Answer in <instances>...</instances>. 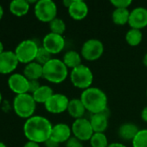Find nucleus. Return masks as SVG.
Listing matches in <instances>:
<instances>
[{"label": "nucleus", "instance_id": "nucleus-1", "mask_svg": "<svg viewBox=\"0 0 147 147\" xmlns=\"http://www.w3.org/2000/svg\"><path fill=\"white\" fill-rule=\"evenodd\" d=\"M53 126L45 117L33 115L26 120L23 125V134L29 141L45 143L50 137Z\"/></svg>", "mask_w": 147, "mask_h": 147}, {"label": "nucleus", "instance_id": "nucleus-2", "mask_svg": "<svg viewBox=\"0 0 147 147\" xmlns=\"http://www.w3.org/2000/svg\"><path fill=\"white\" fill-rule=\"evenodd\" d=\"M87 111L92 115L107 110V96L106 93L96 87H90L82 91L80 98Z\"/></svg>", "mask_w": 147, "mask_h": 147}, {"label": "nucleus", "instance_id": "nucleus-3", "mask_svg": "<svg viewBox=\"0 0 147 147\" xmlns=\"http://www.w3.org/2000/svg\"><path fill=\"white\" fill-rule=\"evenodd\" d=\"M68 75V68L62 60L52 59L43 65L42 78L53 84H61L67 78Z\"/></svg>", "mask_w": 147, "mask_h": 147}, {"label": "nucleus", "instance_id": "nucleus-4", "mask_svg": "<svg viewBox=\"0 0 147 147\" xmlns=\"http://www.w3.org/2000/svg\"><path fill=\"white\" fill-rule=\"evenodd\" d=\"M36 108L32 95L26 93L16 95L13 101V109L17 116L23 119H29L33 116Z\"/></svg>", "mask_w": 147, "mask_h": 147}, {"label": "nucleus", "instance_id": "nucleus-5", "mask_svg": "<svg viewBox=\"0 0 147 147\" xmlns=\"http://www.w3.org/2000/svg\"><path fill=\"white\" fill-rule=\"evenodd\" d=\"M70 80L75 87L85 90L91 87L94 81V74L88 66L81 65L71 70Z\"/></svg>", "mask_w": 147, "mask_h": 147}, {"label": "nucleus", "instance_id": "nucleus-6", "mask_svg": "<svg viewBox=\"0 0 147 147\" xmlns=\"http://www.w3.org/2000/svg\"><path fill=\"white\" fill-rule=\"evenodd\" d=\"M38 48L37 43L33 40H24L16 46L14 53L19 63L27 65L35 61Z\"/></svg>", "mask_w": 147, "mask_h": 147}, {"label": "nucleus", "instance_id": "nucleus-7", "mask_svg": "<svg viewBox=\"0 0 147 147\" xmlns=\"http://www.w3.org/2000/svg\"><path fill=\"white\" fill-rule=\"evenodd\" d=\"M36 17L42 22H50L57 15V6L52 0H39L34 7Z\"/></svg>", "mask_w": 147, "mask_h": 147}, {"label": "nucleus", "instance_id": "nucleus-8", "mask_svg": "<svg viewBox=\"0 0 147 147\" xmlns=\"http://www.w3.org/2000/svg\"><path fill=\"white\" fill-rule=\"evenodd\" d=\"M104 53L103 43L97 39L88 40L81 47V56L88 61H94L100 59Z\"/></svg>", "mask_w": 147, "mask_h": 147}, {"label": "nucleus", "instance_id": "nucleus-9", "mask_svg": "<svg viewBox=\"0 0 147 147\" xmlns=\"http://www.w3.org/2000/svg\"><path fill=\"white\" fill-rule=\"evenodd\" d=\"M71 129L74 136L81 141L90 140L94 134L89 120L84 117L75 120L72 124Z\"/></svg>", "mask_w": 147, "mask_h": 147}, {"label": "nucleus", "instance_id": "nucleus-10", "mask_svg": "<svg viewBox=\"0 0 147 147\" xmlns=\"http://www.w3.org/2000/svg\"><path fill=\"white\" fill-rule=\"evenodd\" d=\"M68 103L69 100L65 95L56 93L52 95V96L45 102L44 106L49 113L62 114L67 111Z\"/></svg>", "mask_w": 147, "mask_h": 147}, {"label": "nucleus", "instance_id": "nucleus-11", "mask_svg": "<svg viewBox=\"0 0 147 147\" xmlns=\"http://www.w3.org/2000/svg\"><path fill=\"white\" fill-rule=\"evenodd\" d=\"M65 39L61 34L49 33L42 40V46L51 54L61 53L65 47Z\"/></svg>", "mask_w": 147, "mask_h": 147}, {"label": "nucleus", "instance_id": "nucleus-12", "mask_svg": "<svg viewBox=\"0 0 147 147\" xmlns=\"http://www.w3.org/2000/svg\"><path fill=\"white\" fill-rule=\"evenodd\" d=\"M8 86L16 95L29 93V79L23 74H11L8 78Z\"/></svg>", "mask_w": 147, "mask_h": 147}, {"label": "nucleus", "instance_id": "nucleus-13", "mask_svg": "<svg viewBox=\"0 0 147 147\" xmlns=\"http://www.w3.org/2000/svg\"><path fill=\"white\" fill-rule=\"evenodd\" d=\"M18 63L14 52L3 51L0 54V74H10L16 69Z\"/></svg>", "mask_w": 147, "mask_h": 147}, {"label": "nucleus", "instance_id": "nucleus-14", "mask_svg": "<svg viewBox=\"0 0 147 147\" xmlns=\"http://www.w3.org/2000/svg\"><path fill=\"white\" fill-rule=\"evenodd\" d=\"M128 24L131 28L141 30L147 26V9L144 7H137L130 12Z\"/></svg>", "mask_w": 147, "mask_h": 147}, {"label": "nucleus", "instance_id": "nucleus-15", "mask_svg": "<svg viewBox=\"0 0 147 147\" xmlns=\"http://www.w3.org/2000/svg\"><path fill=\"white\" fill-rule=\"evenodd\" d=\"M72 137V129L71 127L65 123H58L55 126H53L51 139L58 142L59 144L67 142Z\"/></svg>", "mask_w": 147, "mask_h": 147}, {"label": "nucleus", "instance_id": "nucleus-16", "mask_svg": "<svg viewBox=\"0 0 147 147\" xmlns=\"http://www.w3.org/2000/svg\"><path fill=\"white\" fill-rule=\"evenodd\" d=\"M68 15L76 21L84 19L88 14V4L81 0H74L71 6L68 9Z\"/></svg>", "mask_w": 147, "mask_h": 147}, {"label": "nucleus", "instance_id": "nucleus-17", "mask_svg": "<svg viewBox=\"0 0 147 147\" xmlns=\"http://www.w3.org/2000/svg\"><path fill=\"white\" fill-rule=\"evenodd\" d=\"M94 114L89 119L91 126L94 133H105L108 127V116L106 113Z\"/></svg>", "mask_w": 147, "mask_h": 147}, {"label": "nucleus", "instance_id": "nucleus-18", "mask_svg": "<svg viewBox=\"0 0 147 147\" xmlns=\"http://www.w3.org/2000/svg\"><path fill=\"white\" fill-rule=\"evenodd\" d=\"M139 129L135 124L127 122V123L122 124L119 127L118 134L120 137V139H122L123 140L133 141L135 136L137 135V134L139 133Z\"/></svg>", "mask_w": 147, "mask_h": 147}, {"label": "nucleus", "instance_id": "nucleus-19", "mask_svg": "<svg viewBox=\"0 0 147 147\" xmlns=\"http://www.w3.org/2000/svg\"><path fill=\"white\" fill-rule=\"evenodd\" d=\"M42 74L43 66L36 61L27 64L23 70V75L29 80H38L39 78H42Z\"/></svg>", "mask_w": 147, "mask_h": 147}, {"label": "nucleus", "instance_id": "nucleus-20", "mask_svg": "<svg viewBox=\"0 0 147 147\" xmlns=\"http://www.w3.org/2000/svg\"><path fill=\"white\" fill-rule=\"evenodd\" d=\"M67 111L70 116H72L75 120H77L80 118H83L87 110H86L81 100L75 98L72 100H69V103H68Z\"/></svg>", "mask_w": 147, "mask_h": 147}, {"label": "nucleus", "instance_id": "nucleus-21", "mask_svg": "<svg viewBox=\"0 0 147 147\" xmlns=\"http://www.w3.org/2000/svg\"><path fill=\"white\" fill-rule=\"evenodd\" d=\"M29 7V3L26 0H14L10 3L9 9L12 15L21 17L27 15Z\"/></svg>", "mask_w": 147, "mask_h": 147}, {"label": "nucleus", "instance_id": "nucleus-22", "mask_svg": "<svg viewBox=\"0 0 147 147\" xmlns=\"http://www.w3.org/2000/svg\"><path fill=\"white\" fill-rule=\"evenodd\" d=\"M53 94V90L49 86L41 85V87L32 94V96L36 103L45 104V102L52 96Z\"/></svg>", "mask_w": 147, "mask_h": 147}, {"label": "nucleus", "instance_id": "nucleus-23", "mask_svg": "<svg viewBox=\"0 0 147 147\" xmlns=\"http://www.w3.org/2000/svg\"><path fill=\"white\" fill-rule=\"evenodd\" d=\"M62 61L68 68H71V69H74V68L82 65L81 64V56L77 52L73 51V50L68 51L64 54Z\"/></svg>", "mask_w": 147, "mask_h": 147}, {"label": "nucleus", "instance_id": "nucleus-24", "mask_svg": "<svg viewBox=\"0 0 147 147\" xmlns=\"http://www.w3.org/2000/svg\"><path fill=\"white\" fill-rule=\"evenodd\" d=\"M130 11L127 9H115L112 14L113 22L116 25L123 26L129 22Z\"/></svg>", "mask_w": 147, "mask_h": 147}, {"label": "nucleus", "instance_id": "nucleus-25", "mask_svg": "<svg viewBox=\"0 0 147 147\" xmlns=\"http://www.w3.org/2000/svg\"><path fill=\"white\" fill-rule=\"evenodd\" d=\"M143 34L141 30L136 28H131L127 31L126 34V41L128 45L132 47H136L139 45L142 41Z\"/></svg>", "mask_w": 147, "mask_h": 147}, {"label": "nucleus", "instance_id": "nucleus-26", "mask_svg": "<svg viewBox=\"0 0 147 147\" xmlns=\"http://www.w3.org/2000/svg\"><path fill=\"white\" fill-rule=\"evenodd\" d=\"M89 141L91 147H107L109 145L104 133H94Z\"/></svg>", "mask_w": 147, "mask_h": 147}, {"label": "nucleus", "instance_id": "nucleus-27", "mask_svg": "<svg viewBox=\"0 0 147 147\" xmlns=\"http://www.w3.org/2000/svg\"><path fill=\"white\" fill-rule=\"evenodd\" d=\"M49 29L50 33L62 35L66 30V24L62 19L56 17L49 22Z\"/></svg>", "mask_w": 147, "mask_h": 147}, {"label": "nucleus", "instance_id": "nucleus-28", "mask_svg": "<svg viewBox=\"0 0 147 147\" xmlns=\"http://www.w3.org/2000/svg\"><path fill=\"white\" fill-rule=\"evenodd\" d=\"M51 59H52V54L49 52H48L43 47H39L35 61L43 66Z\"/></svg>", "mask_w": 147, "mask_h": 147}, {"label": "nucleus", "instance_id": "nucleus-29", "mask_svg": "<svg viewBox=\"0 0 147 147\" xmlns=\"http://www.w3.org/2000/svg\"><path fill=\"white\" fill-rule=\"evenodd\" d=\"M132 142L133 147H147V129L139 130Z\"/></svg>", "mask_w": 147, "mask_h": 147}, {"label": "nucleus", "instance_id": "nucleus-30", "mask_svg": "<svg viewBox=\"0 0 147 147\" xmlns=\"http://www.w3.org/2000/svg\"><path fill=\"white\" fill-rule=\"evenodd\" d=\"M110 3L115 9H127L133 2L131 0H111Z\"/></svg>", "mask_w": 147, "mask_h": 147}, {"label": "nucleus", "instance_id": "nucleus-31", "mask_svg": "<svg viewBox=\"0 0 147 147\" xmlns=\"http://www.w3.org/2000/svg\"><path fill=\"white\" fill-rule=\"evenodd\" d=\"M66 147H83V145H82V141H81L75 136H72L66 142Z\"/></svg>", "mask_w": 147, "mask_h": 147}, {"label": "nucleus", "instance_id": "nucleus-32", "mask_svg": "<svg viewBox=\"0 0 147 147\" xmlns=\"http://www.w3.org/2000/svg\"><path fill=\"white\" fill-rule=\"evenodd\" d=\"M40 87H41V84L38 80H29V94L32 95Z\"/></svg>", "mask_w": 147, "mask_h": 147}, {"label": "nucleus", "instance_id": "nucleus-33", "mask_svg": "<svg viewBox=\"0 0 147 147\" xmlns=\"http://www.w3.org/2000/svg\"><path fill=\"white\" fill-rule=\"evenodd\" d=\"M44 144H45V147H59V145H60L58 142H56L51 138H49Z\"/></svg>", "mask_w": 147, "mask_h": 147}, {"label": "nucleus", "instance_id": "nucleus-34", "mask_svg": "<svg viewBox=\"0 0 147 147\" xmlns=\"http://www.w3.org/2000/svg\"><path fill=\"white\" fill-rule=\"evenodd\" d=\"M141 118L145 122L147 123V107L143 109V110L141 112Z\"/></svg>", "mask_w": 147, "mask_h": 147}, {"label": "nucleus", "instance_id": "nucleus-35", "mask_svg": "<svg viewBox=\"0 0 147 147\" xmlns=\"http://www.w3.org/2000/svg\"><path fill=\"white\" fill-rule=\"evenodd\" d=\"M23 147H40L38 143H36V142H33V141H28Z\"/></svg>", "mask_w": 147, "mask_h": 147}, {"label": "nucleus", "instance_id": "nucleus-36", "mask_svg": "<svg viewBox=\"0 0 147 147\" xmlns=\"http://www.w3.org/2000/svg\"><path fill=\"white\" fill-rule=\"evenodd\" d=\"M107 147H126L125 145L121 144V143H118V142H114V143H111L108 145Z\"/></svg>", "mask_w": 147, "mask_h": 147}, {"label": "nucleus", "instance_id": "nucleus-37", "mask_svg": "<svg viewBox=\"0 0 147 147\" xmlns=\"http://www.w3.org/2000/svg\"><path fill=\"white\" fill-rule=\"evenodd\" d=\"M73 1H74V0H64V1L62 2V3H63V5H64L67 9H68V8L71 6V4L73 3Z\"/></svg>", "mask_w": 147, "mask_h": 147}, {"label": "nucleus", "instance_id": "nucleus-38", "mask_svg": "<svg viewBox=\"0 0 147 147\" xmlns=\"http://www.w3.org/2000/svg\"><path fill=\"white\" fill-rule=\"evenodd\" d=\"M3 16V8L2 5L0 4V21L2 20Z\"/></svg>", "mask_w": 147, "mask_h": 147}, {"label": "nucleus", "instance_id": "nucleus-39", "mask_svg": "<svg viewBox=\"0 0 147 147\" xmlns=\"http://www.w3.org/2000/svg\"><path fill=\"white\" fill-rule=\"evenodd\" d=\"M143 64L145 65V66L147 67V53L145 54V56L143 58Z\"/></svg>", "mask_w": 147, "mask_h": 147}, {"label": "nucleus", "instance_id": "nucleus-40", "mask_svg": "<svg viewBox=\"0 0 147 147\" xmlns=\"http://www.w3.org/2000/svg\"><path fill=\"white\" fill-rule=\"evenodd\" d=\"M3 52V45L2 43V41L0 40V54Z\"/></svg>", "mask_w": 147, "mask_h": 147}, {"label": "nucleus", "instance_id": "nucleus-41", "mask_svg": "<svg viewBox=\"0 0 147 147\" xmlns=\"http://www.w3.org/2000/svg\"><path fill=\"white\" fill-rule=\"evenodd\" d=\"M0 147H6V146H5V144H4V143L0 142Z\"/></svg>", "mask_w": 147, "mask_h": 147}, {"label": "nucleus", "instance_id": "nucleus-42", "mask_svg": "<svg viewBox=\"0 0 147 147\" xmlns=\"http://www.w3.org/2000/svg\"><path fill=\"white\" fill-rule=\"evenodd\" d=\"M2 99H3V97H2V94H1V92H0V103L2 102Z\"/></svg>", "mask_w": 147, "mask_h": 147}, {"label": "nucleus", "instance_id": "nucleus-43", "mask_svg": "<svg viewBox=\"0 0 147 147\" xmlns=\"http://www.w3.org/2000/svg\"><path fill=\"white\" fill-rule=\"evenodd\" d=\"M146 96H147V90H146Z\"/></svg>", "mask_w": 147, "mask_h": 147}]
</instances>
